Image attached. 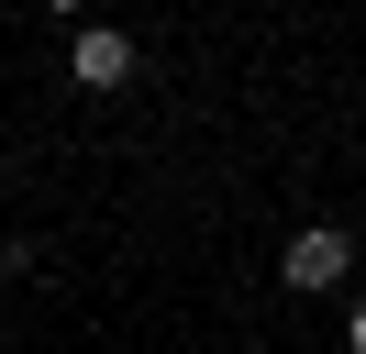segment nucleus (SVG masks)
Segmentation results:
<instances>
[{
    "mask_svg": "<svg viewBox=\"0 0 366 354\" xmlns=\"http://www.w3.org/2000/svg\"><path fill=\"white\" fill-rule=\"evenodd\" d=\"M344 343H355V354H366V299H355V321H344Z\"/></svg>",
    "mask_w": 366,
    "mask_h": 354,
    "instance_id": "7ed1b4c3",
    "label": "nucleus"
},
{
    "mask_svg": "<svg viewBox=\"0 0 366 354\" xmlns=\"http://www.w3.org/2000/svg\"><path fill=\"white\" fill-rule=\"evenodd\" d=\"M78 88H134V34H112V22H78Z\"/></svg>",
    "mask_w": 366,
    "mask_h": 354,
    "instance_id": "f03ea898",
    "label": "nucleus"
},
{
    "mask_svg": "<svg viewBox=\"0 0 366 354\" xmlns=\"http://www.w3.org/2000/svg\"><path fill=\"white\" fill-rule=\"evenodd\" d=\"M277 277H289L300 299H322V288H344V277H355V243H344L333 221H311V233H289V255H277Z\"/></svg>",
    "mask_w": 366,
    "mask_h": 354,
    "instance_id": "f257e3e1",
    "label": "nucleus"
}]
</instances>
